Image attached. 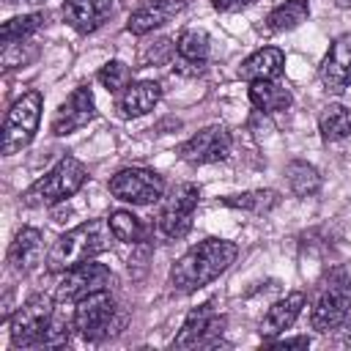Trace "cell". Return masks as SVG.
Returning a JSON list of instances; mask_svg holds the SVG:
<instances>
[{
	"mask_svg": "<svg viewBox=\"0 0 351 351\" xmlns=\"http://www.w3.org/2000/svg\"><path fill=\"white\" fill-rule=\"evenodd\" d=\"M335 332H340V343H343V346H351V315H348Z\"/></svg>",
	"mask_w": 351,
	"mask_h": 351,
	"instance_id": "34",
	"label": "cell"
},
{
	"mask_svg": "<svg viewBox=\"0 0 351 351\" xmlns=\"http://www.w3.org/2000/svg\"><path fill=\"white\" fill-rule=\"evenodd\" d=\"M282 69H285L282 49H277V47H261L250 58L241 60L239 77L247 80V82H255V80H277L282 74Z\"/></svg>",
	"mask_w": 351,
	"mask_h": 351,
	"instance_id": "21",
	"label": "cell"
},
{
	"mask_svg": "<svg viewBox=\"0 0 351 351\" xmlns=\"http://www.w3.org/2000/svg\"><path fill=\"white\" fill-rule=\"evenodd\" d=\"M304 304H307V293H304V291H291V293H285L282 299H277V302L266 310V315H263V321H261V329H258V332L263 335V340H271V337L282 335L285 329H291V326L296 324V318L302 315Z\"/></svg>",
	"mask_w": 351,
	"mask_h": 351,
	"instance_id": "19",
	"label": "cell"
},
{
	"mask_svg": "<svg viewBox=\"0 0 351 351\" xmlns=\"http://www.w3.org/2000/svg\"><path fill=\"white\" fill-rule=\"evenodd\" d=\"M219 203L228 206V208H236V211L263 217V214H269L280 206V192L277 189H247V192L225 195V197H219Z\"/></svg>",
	"mask_w": 351,
	"mask_h": 351,
	"instance_id": "23",
	"label": "cell"
},
{
	"mask_svg": "<svg viewBox=\"0 0 351 351\" xmlns=\"http://www.w3.org/2000/svg\"><path fill=\"white\" fill-rule=\"evenodd\" d=\"M318 77L326 93L340 96L351 88V33H340L337 38H332L318 66Z\"/></svg>",
	"mask_w": 351,
	"mask_h": 351,
	"instance_id": "15",
	"label": "cell"
},
{
	"mask_svg": "<svg viewBox=\"0 0 351 351\" xmlns=\"http://www.w3.org/2000/svg\"><path fill=\"white\" fill-rule=\"evenodd\" d=\"M112 282V271L110 266L99 263L96 258L93 261H85L80 266H71L69 271L60 274L58 285H55V302H66V304H77L80 299L96 293V291H104L110 288Z\"/></svg>",
	"mask_w": 351,
	"mask_h": 351,
	"instance_id": "11",
	"label": "cell"
},
{
	"mask_svg": "<svg viewBox=\"0 0 351 351\" xmlns=\"http://www.w3.org/2000/svg\"><path fill=\"white\" fill-rule=\"evenodd\" d=\"M184 8H186V0H145L129 14L126 30L132 36H148L156 27L167 25L170 19H176Z\"/></svg>",
	"mask_w": 351,
	"mask_h": 351,
	"instance_id": "16",
	"label": "cell"
},
{
	"mask_svg": "<svg viewBox=\"0 0 351 351\" xmlns=\"http://www.w3.org/2000/svg\"><path fill=\"white\" fill-rule=\"evenodd\" d=\"M55 318V304L52 296L47 293H33L27 296L16 313L8 318V335L14 348H41L44 335Z\"/></svg>",
	"mask_w": 351,
	"mask_h": 351,
	"instance_id": "7",
	"label": "cell"
},
{
	"mask_svg": "<svg viewBox=\"0 0 351 351\" xmlns=\"http://www.w3.org/2000/svg\"><path fill=\"white\" fill-rule=\"evenodd\" d=\"M274 346H280V348H285V346H302V348H307L310 346V337H282V340H274Z\"/></svg>",
	"mask_w": 351,
	"mask_h": 351,
	"instance_id": "33",
	"label": "cell"
},
{
	"mask_svg": "<svg viewBox=\"0 0 351 351\" xmlns=\"http://www.w3.org/2000/svg\"><path fill=\"white\" fill-rule=\"evenodd\" d=\"M337 8H351V0H335Z\"/></svg>",
	"mask_w": 351,
	"mask_h": 351,
	"instance_id": "35",
	"label": "cell"
},
{
	"mask_svg": "<svg viewBox=\"0 0 351 351\" xmlns=\"http://www.w3.org/2000/svg\"><path fill=\"white\" fill-rule=\"evenodd\" d=\"M250 101L258 112L271 115V112H285L293 104L291 88H285L280 80H255L250 82Z\"/></svg>",
	"mask_w": 351,
	"mask_h": 351,
	"instance_id": "22",
	"label": "cell"
},
{
	"mask_svg": "<svg viewBox=\"0 0 351 351\" xmlns=\"http://www.w3.org/2000/svg\"><path fill=\"white\" fill-rule=\"evenodd\" d=\"M252 3H258V0H211L214 11H219V14H236V11L250 8Z\"/></svg>",
	"mask_w": 351,
	"mask_h": 351,
	"instance_id": "32",
	"label": "cell"
},
{
	"mask_svg": "<svg viewBox=\"0 0 351 351\" xmlns=\"http://www.w3.org/2000/svg\"><path fill=\"white\" fill-rule=\"evenodd\" d=\"M236 255H239L236 241L208 236V239L197 241L195 247H189L170 266L167 285L176 293H195V291L206 288L208 282H214L219 274H225L230 269V263L236 261Z\"/></svg>",
	"mask_w": 351,
	"mask_h": 351,
	"instance_id": "1",
	"label": "cell"
},
{
	"mask_svg": "<svg viewBox=\"0 0 351 351\" xmlns=\"http://www.w3.org/2000/svg\"><path fill=\"white\" fill-rule=\"evenodd\" d=\"M63 22L80 36L96 33L112 14V0H63Z\"/></svg>",
	"mask_w": 351,
	"mask_h": 351,
	"instance_id": "17",
	"label": "cell"
},
{
	"mask_svg": "<svg viewBox=\"0 0 351 351\" xmlns=\"http://www.w3.org/2000/svg\"><path fill=\"white\" fill-rule=\"evenodd\" d=\"M96 80L107 93H123L132 85V69L123 60H107L96 71Z\"/></svg>",
	"mask_w": 351,
	"mask_h": 351,
	"instance_id": "29",
	"label": "cell"
},
{
	"mask_svg": "<svg viewBox=\"0 0 351 351\" xmlns=\"http://www.w3.org/2000/svg\"><path fill=\"white\" fill-rule=\"evenodd\" d=\"M74 332L88 340V343H101L107 337H115L121 335L123 324H126V315L121 313L115 296L110 293V288L104 291H96L85 299H80L74 304Z\"/></svg>",
	"mask_w": 351,
	"mask_h": 351,
	"instance_id": "4",
	"label": "cell"
},
{
	"mask_svg": "<svg viewBox=\"0 0 351 351\" xmlns=\"http://www.w3.org/2000/svg\"><path fill=\"white\" fill-rule=\"evenodd\" d=\"M348 315H351V280L343 269H332L313 302L310 324L315 332L326 335L335 332Z\"/></svg>",
	"mask_w": 351,
	"mask_h": 351,
	"instance_id": "6",
	"label": "cell"
},
{
	"mask_svg": "<svg viewBox=\"0 0 351 351\" xmlns=\"http://www.w3.org/2000/svg\"><path fill=\"white\" fill-rule=\"evenodd\" d=\"M107 222H110V230H112L115 241H123V244L134 247V244L145 241V236H148V225L137 214H132L129 208H115L107 217Z\"/></svg>",
	"mask_w": 351,
	"mask_h": 351,
	"instance_id": "27",
	"label": "cell"
},
{
	"mask_svg": "<svg viewBox=\"0 0 351 351\" xmlns=\"http://www.w3.org/2000/svg\"><path fill=\"white\" fill-rule=\"evenodd\" d=\"M211 58V38L203 27H186L176 38L173 71L178 77H200Z\"/></svg>",
	"mask_w": 351,
	"mask_h": 351,
	"instance_id": "13",
	"label": "cell"
},
{
	"mask_svg": "<svg viewBox=\"0 0 351 351\" xmlns=\"http://www.w3.org/2000/svg\"><path fill=\"white\" fill-rule=\"evenodd\" d=\"M5 3H30V5H38V3H44V0H5Z\"/></svg>",
	"mask_w": 351,
	"mask_h": 351,
	"instance_id": "36",
	"label": "cell"
},
{
	"mask_svg": "<svg viewBox=\"0 0 351 351\" xmlns=\"http://www.w3.org/2000/svg\"><path fill=\"white\" fill-rule=\"evenodd\" d=\"M285 181L293 197H313L321 189V173L304 159H293L285 165Z\"/></svg>",
	"mask_w": 351,
	"mask_h": 351,
	"instance_id": "26",
	"label": "cell"
},
{
	"mask_svg": "<svg viewBox=\"0 0 351 351\" xmlns=\"http://www.w3.org/2000/svg\"><path fill=\"white\" fill-rule=\"evenodd\" d=\"M233 151V137L222 123H211L203 126L200 132H195L189 140H184L178 145V159H184L186 165H214L228 159Z\"/></svg>",
	"mask_w": 351,
	"mask_h": 351,
	"instance_id": "12",
	"label": "cell"
},
{
	"mask_svg": "<svg viewBox=\"0 0 351 351\" xmlns=\"http://www.w3.org/2000/svg\"><path fill=\"white\" fill-rule=\"evenodd\" d=\"M225 315L214 307V302H203L189 310L181 329L173 337V348H214L219 335L225 332Z\"/></svg>",
	"mask_w": 351,
	"mask_h": 351,
	"instance_id": "10",
	"label": "cell"
},
{
	"mask_svg": "<svg viewBox=\"0 0 351 351\" xmlns=\"http://www.w3.org/2000/svg\"><path fill=\"white\" fill-rule=\"evenodd\" d=\"M93 118H96L93 90H90L88 85H80V88H74V90L58 104L49 129H52L55 137H66V134H71V132L88 126Z\"/></svg>",
	"mask_w": 351,
	"mask_h": 351,
	"instance_id": "14",
	"label": "cell"
},
{
	"mask_svg": "<svg viewBox=\"0 0 351 351\" xmlns=\"http://www.w3.org/2000/svg\"><path fill=\"white\" fill-rule=\"evenodd\" d=\"M44 261V236L38 228H19L11 247H8V266L16 274H30L33 269H38Z\"/></svg>",
	"mask_w": 351,
	"mask_h": 351,
	"instance_id": "18",
	"label": "cell"
},
{
	"mask_svg": "<svg viewBox=\"0 0 351 351\" xmlns=\"http://www.w3.org/2000/svg\"><path fill=\"white\" fill-rule=\"evenodd\" d=\"M200 203V186L192 181H181L176 184L162 200H159V211H156V222L154 230L167 239V241H178L192 230V217L195 208Z\"/></svg>",
	"mask_w": 351,
	"mask_h": 351,
	"instance_id": "5",
	"label": "cell"
},
{
	"mask_svg": "<svg viewBox=\"0 0 351 351\" xmlns=\"http://www.w3.org/2000/svg\"><path fill=\"white\" fill-rule=\"evenodd\" d=\"M107 189L121 203L154 206L165 197V178L151 167H123L107 181Z\"/></svg>",
	"mask_w": 351,
	"mask_h": 351,
	"instance_id": "9",
	"label": "cell"
},
{
	"mask_svg": "<svg viewBox=\"0 0 351 351\" xmlns=\"http://www.w3.org/2000/svg\"><path fill=\"white\" fill-rule=\"evenodd\" d=\"M148 255H151V244L148 241H140V244H134V252H132V258H129V271L140 280L143 274H145V269H148Z\"/></svg>",
	"mask_w": 351,
	"mask_h": 351,
	"instance_id": "31",
	"label": "cell"
},
{
	"mask_svg": "<svg viewBox=\"0 0 351 351\" xmlns=\"http://www.w3.org/2000/svg\"><path fill=\"white\" fill-rule=\"evenodd\" d=\"M162 99V85L156 80H137L118 96V112L121 118H140L151 112Z\"/></svg>",
	"mask_w": 351,
	"mask_h": 351,
	"instance_id": "20",
	"label": "cell"
},
{
	"mask_svg": "<svg viewBox=\"0 0 351 351\" xmlns=\"http://www.w3.org/2000/svg\"><path fill=\"white\" fill-rule=\"evenodd\" d=\"M112 230L110 222L104 219H85L80 225H74L71 230L60 233L55 239V244L47 252V271L52 274H63L71 266H80L85 261L99 258L101 252H107L112 247Z\"/></svg>",
	"mask_w": 351,
	"mask_h": 351,
	"instance_id": "2",
	"label": "cell"
},
{
	"mask_svg": "<svg viewBox=\"0 0 351 351\" xmlns=\"http://www.w3.org/2000/svg\"><path fill=\"white\" fill-rule=\"evenodd\" d=\"M318 132L324 143H340L351 134V110L340 101H332L318 115Z\"/></svg>",
	"mask_w": 351,
	"mask_h": 351,
	"instance_id": "24",
	"label": "cell"
},
{
	"mask_svg": "<svg viewBox=\"0 0 351 351\" xmlns=\"http://www.w3.org/2000/svg\"><path fill=\"white\" fill-rule=\"evenodd\" d=\"M47 25V14L36 11V14H22V16H11L8 22H3L0 27V41L3 47H14L22 44L25 38H30L33 33H38Z\"/></svg>",
	"mask_w": 351,
	"mask_h": 351,
	"instance_id": "28",
	"label": "cell"
},
{
	"mask_svg": "<svg viewBox=\"0 0 351 351\" xmlns=\"http://www.w3.org/2000/svg\"><path fill=\"white\" fill-rule=\"evenodd\" d=\"M88 181V167L77 156H63L58 159L41 178H36L25 195L22 203L30 208H44V206H58L74 197Z\"/></svg>",
	"mask_w": 351,
	"mask_h": 351,
	"instance_id": "3",
	"label": "cell"
},
{
	"mask_svg": "<svg viewBox=\"0 0 351 351\" xmlns=\"http://www.w3.org/2000/svg\"><path fill=\"white\" fill-rule=\"evenodd\" d=\"M173 49L176 44H170V38H156V41H148L140 52V63L143 66H151V63H165L173 58Z\"/></svg>",
	"mask_w": 351,
	"mask_h": 351,
	"instance_id": "30",
	"label": "cell"
},
{
	"mask_svg": "<svg viewBox=\"0 0 351 351\" xmlns=\"http://www.w3.org/2000/svg\"><path fill=\"white\" fill-rule=\"evenodd\" d=\"M41 107H44V93L41 90H25L5 112L3 121V154L14 156L16 151L27 148L38 132L41 123Z\"/></svg>",
	"mask_w": 351,
	"mask_h": 351,
	"instance_id": "8",
	"label": "cell"
},
{
	"mask_svg": "<svg viewBox=\"0 0 351 351\" xmlns=\"http://www.w3.org/2000/svg\"><path fill=\"white\" fill-rule=\"evenodd\" d=\"M307 16H310V0H285L269 11L266 27L271 33H288L296 30L302 22H307Z\"/></svg>",
	"mask_w": 351,
	"mask_h": 351,
	"instance_id": "25",
	"label": "cell"
}]
</instances>
